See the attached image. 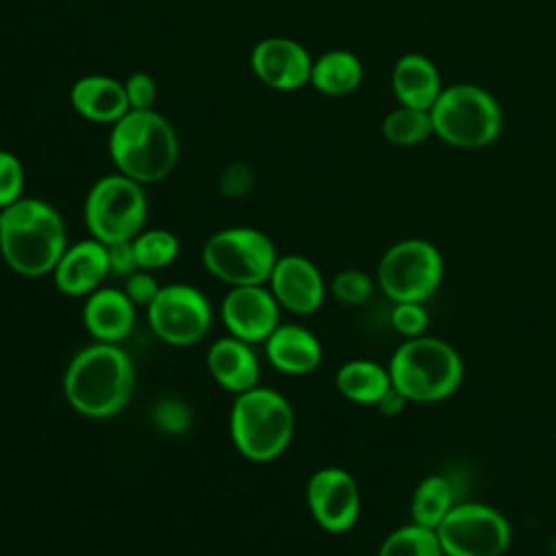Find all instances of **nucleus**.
<instances>
[{"label": "nucleus", "instance_id": "nucleus-13", "mask_svg": "<svg viewBox=\"0 0 556 556\" xmlns=\"http://www.w3.org/2000/svg\"><path fill=\"white\" fill-rule=\"evenodd\" d=\"M280 311L267 285L230 287L219 304V317L228 334L252 345L263 343L278 328Z\"/></svg>", "mask_w": 556, "mask_h": 556}, {"label": "nucleus", "instance_id": "nucleus-6", "mask_svg": "<svg viewBox=\"0 0 556 556\" xmlns=\"http://www.w3.org/2000/svg\"><path fill=\"white\" fill-rule=\"evenodd\" d=\"M430 119L434 135L454 148H484L504 128L497 100L469 83L445 87L430 109Z\"/></svg>", "mask_w": 556, "mask_h": 556}, {"label": "nucleus", "instance_id": "nucleus-31", "mask_svg": "<svg viewBox=\"0 0 556 556\" xmlns=\"http://www.w3.org/2000/svg\"><path fill=\"white\" fill-rule=\"evenodd\" d=\"M428 321H430V315H428V311H426V306L421 302H400V304H393L391 326L404 339L421 337L426 332V328H428Z\"/></svg>", "mask_w": 556, "mask_h": 556}, {"label": "nucleus", "instance_id": "nucleus-17", "mask_svg": "<svg viewBox=\"0 0 556 556\" xmlns=\"http://www.w3.org/2000/svg\"><path fill=\"white\" fill-rule=\"evenodd\" d=\"M137 306L124 289L100 287L87 295L83 306V324L93 341L122 343L135 328Z\"/></svg>", "mask_w": 556, "mask_h": 556}, {"label": "nucleus", "instance_id": "nucleus-18", "mask_svg": "<svg viewBox=\"0 0 556 556\" xmlns=\"http://www.w3.org/2000/svg\"><path fill=\"white\" fill-rule=\"evenodd\" d=\"M206 369L211 378L232 395L256 387L261 376V363L252 343L230 334L208 345Z\"/></svg>", "mask_w": 556, "mask_h": 556}, {"label": "nucleus", "instance_id": "nucleus-11", "mask_svg": "<svg viewBox=\"0 0 556 556\" xmlns=\"http://www.w3.org/2000/svg\"><path fill=\"white\" fill-rule=\"evenodd\" d=\"M148 311L152 332L167 345L189 348L200 343L213 324L208 298L193 285L169 282L161 287Z\"/></svg>", "mask_w": 556, "mask_h": 556}, {"label": "nucleus", "instance_id": "nucleus-16", "mask_svg": "<svg viewBox=\"0 0 556 556\" xmlns=\"http://www.w3.org/2000/svg\"><path fill=\"white\" fill-rule=\"evenodd\" d=\"M106 276V245L93 237L67 245L52 271L54 287L70 298H87L102 287Z\"/></svg>", "mask_w": 556, "mask_h": 556}, {"label": "nucleus", "instance_id": "nucleus-10", "mask_svg": "<svg viewBox=\"0 0 556 556\" xmlns=\"http://www.w3.org/2000/svg\"><path fill=\"white\" fill-rule=\"evenodd\" d=\"M434 532L443 556H504L513 539L504 513L482 502L454 504Z\"/></svg>", "mask_w": 556, "mask_h": 556}, {"label": "nucleus", "instance_id": "nucleus-37", "mask_svg": "<svg viewBox=\"0 0 556 556\" xmlns=\"http://www.w3.org/2000/svg\"><path fill=\"white\" fill-rule=\"evenodd\" d=\"M0 219H2V211H0Z\"/></svg>", "mask_w": 556, "mask_h": 556}, {"label": "nucleus", "instance_id": "nucleus-25", "mask_svg": "<svg viewBox=\"0 0 556 556\" xmlns=\"http://www.w3.org/2000/svg\"><path fill=\"white\" fill-rule=\"evenodd\" d=\"M376 556H443V549L434 530L408 521L382 539Z\"/></svg>", "mask_w": 556, "mask_h": 556}, {"label": "nucleus", "instance_id": "nucleus-4", "mask_svg": "<svg viewBox=\"0 0 556 556\" xmlns=\"http://www.w3.org/2000/svg\"><path fill=\"white\" fill-rule=\"evenodd\" d=\"M393 389L417 404H432L452 397L463 384L465 365L458 350L439 337L404 339L389 358Z\"/></svg>", "mask_w": 556, "mask_h": 556}, {"label": "nucleus", "instance_id": "nucleus-22", "mask_svg": "<svg viewBox=\"0 0 556 556\" xmlns=\"http://www.w3.org/2000/svg\"><path fill=\"white\" fill-rule=\"evenodd\" d=\"M334 387L354 404L376 406L393 384L387 365L371 358H350L337 369Z\"/></svg>", "mask_w": 556, "mask_h": 556}, {"label": "nucleus", "instance_id": "nucleus-23", "mask_svg": "<svg viewBox=\"0 0 556 556\" xmlns=\"http://www.w3.org/2000/svg\"><path fill=\"white\" fill-rule=\"evenodd\" d=\"M363 80L361 59L343 48L328 50L313 61L311 85L324 96H348L358 89Z\"/></svg>", "mask_w": 556, "mask_h": 556}, {"label": "nucleus", "instance_id": "nucleus-14", "mask_svg": "<svg viewBox=\"0 0 556 556\" xmlns=\"http://www.w3.org/2000/svg\"><path fill=\"white\" fill-rule=\"evenodd\" d=\"M250 65L256 78L276 91H295L311 83L313 59L308 50L289 37H265L254 43Z\"/></svg>", "mask_w": 556, "mask_h": 556}, {"label": "nucleus", "instance_id": "nucleus-28", "mask_svg": "<svg viewBox=\"0 0 556 556\" xmlns=\"http://www.w3.org/2000/svg\"><path fill=\"white\" fill-rule=\"evenodd\" d=\"M150 421H152V426H154L161 434L180 437V434H185V432L191 428V424H193V413H191L189 404L182 402L180 397L165 395V397H159V400L152 404Z\"/></svg>", "mask_w": 556, "mask_h": 556}, {"label": "nucleus", "instance_id": "nucleus-8", "mask_svg": "<svg viewBox=\"0 0 556 556\" xmlns=\"http://www.w3.org/2000/svg\"><path fill=\"white\" fill-rule=\"evenodd\" d=\"M148 198L143 185L115 172L98 178L85 198V226L102 243L135 239L146 228Z\"/></svg>", "mask_w": 556, "mask_h": 556}, {"label": "nucleus", "instance_id": "nucleus-34", "mask_svg": "<svg viewBox=\"0 0 556 556\" xmlns=\"http://www.w3.org/2000/svg\"><path fill=\"white\" fill-rule=\"evenodd\" d=\"M161 285L148 269H137L128 278H124V293L130 298L135 306H150L152 300L159 295Z\"/></svg>", "mask_w": 556, "mask_h": 556}, {"label": "nucleus", "instance_id": "nucleus-36", "mask_svg": "<svg viewBox=\"0 0 556 556\" xmlns=\"http://www.w3.org/2000/svg\"><path fill=\"white\" fill-rule=\"evenodd\" d=\"M404 404H406V400L391 387L382 397H380V402L376 404L378 406V410L382 413V415H397L402 408H404Z\"/></svg>", "mask_w": 556, "mask_h": 556}, {"label": "nucleus", "instance_id": "nucleus-35", "mask_svg": "<svg viewBox=\"0 0 556 556\" xmlns=\"http://www.w3.org/2000/svg\"><path fill=\"white\" fill-rule=\"evenodd\" d=\"M106 245V258H109V276L115 278H128L132 271L139 269L132 239L128 241H115V243H104Z\"/></svg>", "mask_w": 556, "mask_h": 556}, {"label": "nucleus", "instance_id": "nucleus-1", "mask_svg": "<svg viewBox=\"0 0 556 556\" xmlns=\"http://www.w3.org/2000/svg\"><path fill=\"white\" fill-rule=\"evenodd\" d=\"M135 391V367L119 343L93 341L80 348L63 374V395L83 417L117 415Z\"/></svg>", "mask_w": 556, "mask_h": 556}, {"label": "nucleus", "instance_id": "nucleus-2", "mask_svg": "<svg viewBox=\"0 0 556 556\" xmlns=\"http://www.w3.org/2000/svg\"><path fill=\"white\" fill-rule=\"evenodd\" d=\"M67 248L63 215L41 198H20L2 208L0 256L24 278L52 276Z\"/></svg>", "mask_w": 556, "mask_h": 556}, {"label": "nucleus", "instance_id": "nucleus-7", "mask_svg": "<svg viewBox=\"0 0 556 556\" xmlns=\"http://www.w3.org/2000/svg\"><path fill=\"white\" fill-rule=\"evenodd\" d=\"M278 252L269 235L252 226H230L213 232L202 248L206 271L230 285H267Z\"/></svg>", "mask_w": 556, "mask_h": 556}, {"label": "nucleus", "instance_id": "nucleus-12", "mask_svg": "<svg viewBox=\"0 0 556 556\" xmlns=\"http://www.w3.org/2000/svg\"><path fill=\"white\" fill-rule=\"evenodd\" d=\"M306 506L315 523L330 532L343 534L354 528L361 515V491L356 478L341 467H321L306 482Z\"/></svg>", "mask_w": 556, "mask_h": 556}, {"label": "nucleus", "instance_id": "nucleus-15", "mask_svg": "<svg viewBox=\"0 0 556 556\" xmlns=\"http://www.w3.org/2000/svg\"><path fill=\"white\" fill-rule=\"evenodd\" d=\"M267 285L280 308L293 315L319 311L328 291L319 267L302 254L278 256Z\"/></svg>", "mask_w": 556, "mask_h": 556}, {"label": "nucleus", "instance_id": "nucleus-29", "mask_svg": "<svg viewBox=\"0 0 556 556\" xmlns=\"http://www.w3.org/2000/svg\"><path fill=\"white\" fill-rule=\"evenodd\" d=\"M328 291L337 302L345 306H358L371 298L374 278L363 269H343L332 276Z\"/></svg>", "mask_w": 556, "mask_h": 556}, {"label": "nucleus", "instance_id": "nucleus-21", "mask_svg": "<svg viewBox=\"0 0 556 556\" xmlns=\"http://www.w3.org/2000/svg\"><path fill=\"white\" fill-rule=\"evenodd\" d=\"M391 87L400 104L424 111H430L443 91L437 65L417 52H408L395 61Z\"/></svg>", "mask_w": 556, "mask_h": 556}, {"label": "nucleus", "instance_id": "nucleus-26", "mask_svg": "<svg viewBox=\"0 0 556 556\" xmlns=\"http://www.w3.org/2000/svg\"><path fill=\"white\" fill-rule=\"evenodd\" d=\"M382 135L389 143L400 148L417 146L426 141L430 135H434L430 111L400 104L382 119Z\"/></svg>", "mask_w": 556, "mask_h": 556}, {"label": "nucleus", "instance_id": "nucleus-19", "mask_svg": "<svg viewBox=\"0 0 556 556\" xmlns=\"http://www.w3.org/2000/svg\"><path fill=\"white\" fill-rule=\"evenodd\" d=\"M263 348L269 365L287 376L313 374L324 358L315 332L300 324H278V328L263 341Z\"/></svg>", "mask_w": 556, "mask_h": 556}, {"label": "nucleus", "instance_id": "nucleus-9", "mask_svg": "<svg viewBox=\"0 0 556 556\" xmlns=\"http://www.w3.org/2000/svg\"><path fill=\"white\" fill-rule=\"evenodd\" d=\"M443 269V256L434 243L408 237L384 250L376 267V285L393 304H424L441 287Z\"/></svg>", "mask_w": 556, "mask_h": 556}, {"label": "nucleus", "instance_id": "nucleus-24", "mask_svg": "<svg viewBox=\"0 0 556 556\" xmlns=\"http://www.w3.org/2000/svg\"><path fill=\"white\" fill-rule=\"evenodd\" d=\"M454 486L443 473L424 476L410 495V521L424 528L437 530V526L445 519V515L454 506Z\"/></svg>", "mask_w": 556, "mask_h": 556}, {"label": "nucleus", "instance_id": "nucleus-3", "mask_svg": "<svg viewBox=\"0 0 556 556\" xmlns=\"http://www.w3.org/2000/svg\"><path fill=\"white\" fill-rule=\"evenodd\" d=\"M178 137L159 111H128L111 126L109 156L115 169L139 185L165 180L178 161Z\"/></svg>", "mask_w": 556, "mask_h": 556}, {"label": "nucleus", "instance_id": "nucleus-5", "mask_svg": "<svg viewBox=\"0 0 556 556\" xmlns=\"http://www.w3.org/2000/svg\"><path fill=\"white\" fill-rule=\"evenodd\" d=\"M228 432L243 458L269 463L289 447L295 432V413L282 393L256 384L235 395Z\"/></svg>", "mask_w": 556, "mask_h": 556}, {"label": "nucleus", "instance_id": "nucleus-20", "mask_svg": "<svg viewBox=\"0 0 556 556\" xmlns=\"http://www.w3.org/2000/svg\"><path fill=\"white\" fill-rule=\"evenodd\" d=\"M70 104L80 117L111 126L130 111L124 83L104 74L80 76L70 89Z\"/></svg>", "mask_w": 556, "mask_h": 556}, {"label": "nucleus", "instance_id": "nucleus-27", "mask_svg": "<svg viewBox=\"0 0 556 556\" xmlns=\"http://www.w3.org/2000/svg\"><path fill=\"white\" fill-rule=\"evenodd\" d=\"M135 256L139 269L156 271L172 265L180 252V241L172 230L165 228H143L132 239Z\"/></svg>", "mask_w": 556, "mask_h": 556}, {"label": "nucleus", "instance_id": "nucleus-30", "mask_svg": "<svg viewBox=\"0 0 556 556\" xmlns=\"http://www.w3.org/2000/svg\"><path fill=\"white\" fill-rule=\"evenodd\" d=\"M26 172L22 161L9 152L0 150V211L24 198Z\"/></svg>", "mask_w": 556, "mask_h": 556}, {"label": "nucleus", "instance_id": "nucleus-33", "mask_svg": "<svg viewBox=\"0 0 556 556\" xmlns=\"http://www.w3.org/2000/svg\"><path fill=\"white\" fill-rule=\"evenodd\" d=\"M217 187L224 198H243L254 187V169L248 163H230L219 174Z\"/></svg>", "mask_w": 556, "mask_h": 556}, {"label": "nucleus", "instance_id": "nucleus-32", "mask_svg": "<svg viewBox=\"0 0 556 556\" xmlns=\"http://www.w3.org/2000/svg\"><path fill=\"white\" fill-rule=\"evenodd\" d=\"M124 91L128 98V106L130 111H148L154 109L156 102V83L150 74L146 72H132L126 80H124Z\"/></svg>", "mask_w": 556, "mask_h": 556}]
</instances>
